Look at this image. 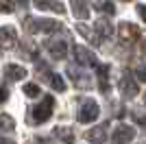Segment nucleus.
Returning <instances> with one entry per match:
<instances>
[{
    "instance_id": "1",
    "label": "nucleus",
    "mask_w": 146,
    "mask_h": 144,
    "mask_svg": "<svg viewBox=\"0 0 146 144\" xmlns=\"http://www.w3.org/2000/svg\"><path fill=\"white\" fill-rule=\"evenodd\" d=\"M98 114H100V107H98V103L94 101V98H85V101L81 103L76 118H79V122L87 125V122H94V120L98 118Z\"/></svg>"
},
{
    "instance_id": "2",
    "label": "nucleus",
    "mask_w": 146,
    "mask_h": 144,
    "mask_svg": "<svg viewBox=\"0 0 146 144\" xmlns=\"http://www.w3.org/2000/svg\"><path fill=\"white\" fill-rule=\"evenodd\" d=\"M52 111H55V98H52V96H44V101L33 109V122H35V125L46 122V120L52 116Z\"/></svg>"
},
{
    "instance_id": "3",
    "label": "nucleus",
    "mask_w": 146,
    "mask_h": 144,
    "mask_svg": "<svg viewBox=\"0 0 146 144\" xmlns=\"http://www.w3.org/2000/svg\"><path fill=\"white\" fill-rule=\"evenodd\" d=\"M140 35H142V31L137 24H133V22H120L118 24V37H120V42L133 44L140 39Z\"/></svg>"
},
{
    "instance_id": "4",
    "label": "nucleus",
    "mask_w": 146,
    "mask_h": 144,
    "mask_svg": "<svg viewBox=\"0 0 146 144\" xmlns=\"http://www.w3.org/2000/svg\"><path fill=\"white\" fill-rule=\"evenodd\" d=\"M133 138H135V129L131 125H118L113 135H111L113 144H129Z\"/></svg>"
},
{
    "instance_id": "5",
    "label": "nucleus",
    "mask_w": 146,
    "mask_h": 144,
    "mask_svg": "<svg viewBox=\"0 0 146 144\" xmlns=\"http://www.w3.org/2000/svg\"><path fill=\"white\" fill-rule=\"evenodd\" d=\"M74 59H76L79 66H85V68L96 66V55L85 46H74Z\"/></svg>"
},
{
    "instance_id": "6",
    "label": "nucleus",
    "mask_w": 146,
    "mask_h": 144,
    "mask_svg": "<svg viewBox=\"0 0 146 144\" xmlns=\"http://www.w3.org/2000/svg\"><path fill=\"white\" fill-rule=\"evenodd\" d=\"M120 92L124 98H135L137 96V92H140V87H137V81H135L131 74H122L120 79Z\"/></svg>"
},
{
    "instance_id": "7",
    "label": "nucleus",
    "mask_w": 146,
    "mask_h": 144,
    "mask_svg": "<svg viewBox=\"0 0 146 144\" xmlns=\"http://www.w3.org/2000/svg\"><path fill=\"white\" fill-rule=\"evenodd\" d=\"M50 138L55 144H72L74 142V131L70 127H55L52 133H50Z\"/></svg>"
},
{
    "instance_id": "8",
    "label": "nucleus",
    "mask_w": 146,
    "mask_h": 144,
    "mask_svg": "<svg viewBox=\"0 0 146 144\" xmlns=\"http://www.w3.org/2000/svg\"><path fill=\"white\" fill-rule=\"evenodd\" d=\"M48 53L52 59H66V55H68V44L63 42V39H59V37H55V39H50L48 44Z\"/></svg>"
},
{
    "instance_id": "9",
    "label": "nucleus",
    "mask_w": 146,
    "mask_h": 144,
    "mask_svg": "<svg viewBox=\"0 0 146 144\" xmlns=\"http://www.w3.org/2000/svg\"><path fill=\"white\" fill-rule=\"evenodd\" d=\"M18 44V33H15V29L13 26H2L0 29V46L2 48H13Z\"/></svg>"
},
{
    "instance_id": "10",
    "label": "nucleus",
    "mask_w": 146,
    "mask_h": 144,
    "mask_svg": "<svg viewBox=\"0 0 146 144\" xmlns=\"http://www.w3.org/2000/svg\"><path fill=\"white\" fill-rule=\"evenodd\" d=\"M35 9L39 11H55V13H66V7L59 0H33Z\"/></svg>"
},
{
    "instance_id": "11",
    "label": "nucleus",
    "mask_w": 146,
    "mask_h": 144,
    "mask_svg": "<svg viewBox=\"0 0 146 144\" xmlns=\"http://www.w3.org/2000/svg\"><path fill=\"white\" fill-rule=\"evenodd\" d=\"M68 74H70V79H72V83L79 87V90H87L90 87V77H87L85 72H81L79 68H68Z\"/></svg>"
},
{
    "instance_id": "12",
    "label": "nucleus",
    "mask_w": 146,
    "mask_h": 144,
    "mask_svg": "<svg viewBox=\"0 0 146 144\" xmlns=\"http://www.w3.org/2000/svg\"><path fill=\"white\" fill-rule=\"evenodd\" d=\"M85 138L90 140L92 144H103L107 140V125H98V127H92L90 131L85 133Z\"/></svg>"
},
{
    "instance_id": "13",
    "label": "nucleus",
    "mask_w": 146,
    "mask_h": 144,
    "mask_svg": "<svg viewBox=\"0 0 146 144\" xmlns=\"http://www.w3.org/2000/svg\"><path fill=\"white\" fill-rule=\"evenodd\" d=\"M70 7H72L74 18L79 20L90 18V0H70Z\"/></svg>"
},
{
    "instance_id": "14",
    "label": "nucleus",
    "mask_w": 146,
    "mask_h": 144,
    "mask_svg": "<svg viewBox=\"0 0 146 144\" xmlns=\"http://www.w3.org/2000/svg\"><path fill=\"white\" fill-rule=\"evenodd\" d=\"M5 77L9 81H22L26 77V68L20 63H9V66H5Z\"/></svg>"
},
{
    "instance_id": "15",
    "label": "nucleus",
    "mask_w": 146,
    "mask_h": 144,
    "mask_svg": "<svg viewBox=\"0 0 146 144\" xmlns=\"http://www.w3.org/2000/svg\"><path fill=\"white\" fill-rule=\"evenodd\" d=\"M96 74H98V90L107 94L109 92V68L107 66H96Z\"/></svg>"
},
{
    "instance_id": "16",
    "label": "nucleus",
    "mask_w": 146,
    "mask_h": 144,
    "mask_svg": "<svg viewBox=\"0 0 146 144\" xmlns=\"http://www.w3.org/2000/svg\"><path fill=\"white\" fill-rule=\"evenodd\" d=\"M31 29L37 31V33H55V31H59V24L52 22V20H37V22L31 24Z\"/></svg>"
},
{
    "instance_id": "17",
    "label": "nucleus",
    "mask_w": 146,
    "mask_h": 144,
    "mask_svg": "<svg viewBox=\"0 0 146 144\" xmlns=\"http://www.w3.org/2000/svg\"><path fill=\"white\" fill-rule=\"evenodd\" d=\"M76 33H81V35L85 37L87 42H92V44H100V37H98V33H96L94 29H90V26H85L83 22L76 24Z\"/></svg>"
},
{
    "instance_id": "18",
    "label": "nucleus",
    "mask_w": 146,
    "mask_h": 144,
    "mask_svg": "<svg viewBox=\"0 0 146 144\" xmlns=\"http://www.w3.org/2000/svg\"><path fill=\"white\" fill-rule=\"evenodd\" d=\"M94 31H96L100 37H109V35H111V24H109V20L98 18L96 24H94Z\"/></svg>"
},
{
    "instance_id": "19",
    "label": "nucleus",
    "mask_w": 146,
    "mask_h": 144,
    "mask_svg": "<svg viewBox=\"0 0 146 144\" xmlns=\"http://www.w3.org/2000/svg\"><path fill=\"white\" fill-rule=\"evenodd\" d=\"M92 2V7L94 9H98L100 13H107V15H113V5H111V0H90Z\"/></svg>"
},
{
    "instance_id": "20",
    "label": "nucleus",
    "mask_w": 146,
    "mask_h": 144,
    "mask_svg": "<svg viewBox=\"0 0 146 144\" xmlns=\"http://www.w3.org/2000/svg\"><path fill=\"white\" fill-rule=\"evenodd\" d=\"M0 129H2V131H13V129H15V122H13L11 116H7V114L0 116Z\"/></svg>"
},
{
    "instance_id": "21",
    "label": "nucleus",
    "mask_w": 146,
    "mask_h": 144,
    "mask_svg": "<svg viewBox=\"0 0 146 144\" xmlns=\"http://www.w3.org/2000/svg\"><path fill=\"white\" fill-rule=\"evenodd\" d=\"M50 85H52L57 92H66V83H63V79H61L59 74H50Z\"/></svg>"
},
{
    "instance_id": "22",
    "label": "nucleus",
    "mask_w": 146,
    "mask_h": 144,
    "mask_svg": "<svg viewBox=\"0 0 146 144\" xmlns=\"http://www.w3.org/2000/svg\"><path fill=\"white\" fill-rule=\"evenodd\" d=\"M24 94L29 96V98L39 96V85H37V83H26V85H24Z\"/></svg>"
},
{
    "instance_id": "23",
    "label": "nucleus",
    "mask_w": 146,
    "mask_h": 144,
    "mask_svg": "<svg viewBox=\"0 0 146 144\" xmlns=\"http://www.w3.org/2000/svg\"><path fill=\"white\" fill-rule=\"evenodd\" d=\"M7 2H9V5H11L13 9H15V7H20V9H24V7L29 5V0H7Z\"/></svg>"
},
{
    "instance_id": "24",
    "label": "nucleus",
    "mask_w": 146,
    "mask_h": 144,
    "mask_svg": "<svg viewBox=\"0 0 146 144\" xmlns=\"http://www.w3.org/2000/svg\"><path fill=\"white\" fill-rule=\"evenodd\" d=\"M135 74H137V79H140V81H144V83H146V63L137 68V70H135Z\"/></svg>"
},
{
    "instance_id": "25",
    "label": "nucleus",
    "mask_w": 146,
    "mask_h": 144,
    "mask_svg": "<svg viewBox=\"0 0 146 144\" xmlns=\"http://www.w3.org/2000/svg\"><path fill=\"white\" fill-rule=\"evenodd\" d=\"M133 118H135V122H137V125H146V116H144V114H140L137 109L133 111Z\"/></svg>"
},
{
    "instance_id": "26",
    "label": "nucleus",
    "mask_w": 146,
    "mask_h": 144,
    "mask_svg": "<svg viewBox=\"0 0 146 144\" xmlns=\"http://www.w3.org/2000/svg\"><path fill=\"white\" fill-rule=\"evenodd\" d=\"M11 11H13V7L9 5L7 0H2V2H0V13H11Z\"/></svg>"
},
{
    "instance_id": "27",
    "label": "nucleus",
    "mask_w": 146,
    "mask_h": 144,
    "mask_svg": "<svg viewBox=\"0 0 146 144\" xmlns=\"http://www.w3.org/2000/svg\"><path fill=\"white\" fill-rule=\"evenodd\" d=\"M7 98H9V92H7V87H2V85H0V103H5Z\"/></svg>"
},
{
    "instance_id": "28",
    "label": "nucleus",
    "mask_w": 146,
    "mask_h": 144,
    "mask_svg": "<svg viewBox=\"0 0 146 144\" xmlns=\"http://www.w3.org/2000/svg\"><path fill=\"white\" fill-rule=\"evenodd\" d=\"M137 13H140V15H142V20L146 22V5H140V7H137Z\"/></svg>"
},
{
    "instance_id": "29",
    "label": "nucleus",
    "mask_w": 146,
    "mask_h": 144,
    "mask_svg": "<svg viewBox=\"0 0 146 144\" xmlns=\"http://www.w3.org/2000/svg\"><path fill=\"white\" fill-rule=\"evenodd\" d=\"M26 144H46V140H44V138H31Z\"/></svg>"
},
{
    "instance_id": "30",
    "label": "nucleus",
    "mask_w": 146,
    "mask_h": 144,
    "mask_svg": "<svg viewBox=\"0 0 146 144\" xmlns=\"http://www.w3.org/2000/svg\"><path fill=\"white\" fill-rule=\"evenodd\" d=\"M0 144H15V142H13V140H9V138H2V135H0Z\"/></svg>"
},
{
    "instance_id": "31",
    "label": "nucleus",
    "mask_w": 146,
    "mask_h": 144,
    "mask_svg": "<svg viewBox=\"0 0 146 144\" xmlns=\"http://www.w3.org/2000/svg\"><path fill=\"white\" fill-rule=\"evenodd\" d=\"M142 53H146V39H142Z\"/></svg>"
},
{
    "instance_id": "32",
    "label": "nucleus",
    "mask_w": 146,
    "mask_h": 144,
    "mask_svg": "<svg viewBox=\"0 0 146 144\" xmlns=\"http://www.w3.org/2000/svg\"><path fill=\"white\" fill-rule=\"evenodd\" d=\"M122 2H131V0H122Z\"/></svg>"
},
{
    "instance_id": "33",
    "label": "nucleus",
    "mask_w": 146,
    "mask_h": 144,
    "mask_svg": "<svg viewBox=\"0 0 146 144\" xmlns=\"http://www.w3.org/2000/svg\"><path fill=\"white\" fill-rule=\"evenodd\" d=\"M144 103H146V94H144Z\"/></svg>"
},
{
    "instance_id": "34",
    "label": "nucleus",
    "mask_w": 146,
    "mask_h": 144,
    "mask_svg": "<svg viewBox=\"0 0 146 144\" xmlns=\"http://www.w3.org/2000/svg\"><path fill=\"white\" fill-rule=\"evenodd\" d=\"M142 144H144V142H142Z\"/></svg>"
}]
</instances>
